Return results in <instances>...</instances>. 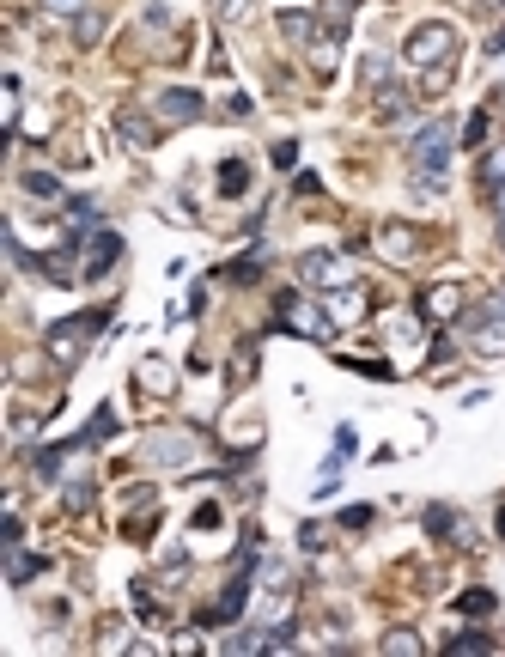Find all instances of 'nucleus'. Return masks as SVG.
<instances>
[{
	"instance_id": "nucleus-1",
	"label": "nucleus",
	"mask_w": 505,
	"mask_h": 657,
	"mask_svg": "<svg viewBox=\"0 0 505 657\" xmlns=\"http://www.w3.org/2000/svg\"><path fill=\"white\" fill-rule=\"evenodd\" d=\"M451 153H457L451 122H426V128L414 134V183H420V189H439V177H445Z\"/></svg>"
},
{
	"instance_id": "nucleus-2",
	"label": "nucleus",
	"mask_w": 505,
	"mask_h": 657,
	"mask_svg": "<svg viewBox=\"0 0 505 657\" xmlns=\"http://www.w3.org/2000/svg\"><path fill=\"white\" fill-rule=\"evenodd\" d=\"M451 49H457V31H451V25H439V19H432V25H420V31L408 37V61L426 73L432 86L445 80V61H451Z\"/></svg>"
},
{
	"instance_id": "nucleus-3",
	"label": "nucleus",
	"mask_w": 505,
	"mask_h": 657,
	"mask_svg": "<svg viewBox=\"0 0 505 657\" xmlns=\"http://www.w3.org/2000/svg\"><path fill=\"white\" fill-rule=\"evenodd\" d=\"M86 335H98V311H80V317L49 323V353H55V365H80V359H86Z\"/></svg>"
},
{
	"instance_id": "nucleus-4",
	"label": "nucleus",
	"mask_w": 505,
	"mask_h": 657,
	"mask_svg": "<svg viewBox=\"0 0 505 657\" xmlns=\"http://www.w3.org/2000/svg\"><path fill=\"white\" fill-rule=\"evenodd\" d=\"M299 280H305V286L335 292V286H353V262H347V256H335V250H317V256H305V262H299Z\"/></svg>"
},
{
	"instance_id": "nucleus-5",
	"label": "nucleus",
	"mask_w": 505,
	"mask_h": 657,
	"mask_svg": "<svg viewBox=\"0 0 505 657\" xmlns=\"http://www.w3.org/2000/svg\"><path fill=\"white\" fill-rule=\"evenodd\" d=\"M280 323L299 329V335H311V341H329L335 335V317L317 311V305H305V299H280Z\"/></svg>"
},
{
	"instance_id": "nucleus-6",
	"label": "nucleus",
	"mask_w": 505,
	"mask_h": 657,
	"mask_svg": "<svg viewBox=\"0 0 505 657\" xmlns=\"http://www.w3.org/2000/svg\"><path fill=\"white\" fill-rule=\"evenodd\" d=\"M74 250H80V274H92V280H98V274H104V268H110V262L122 256V238L98 226V232H86V238H80Z\"/></svg>"
},
{
	"instance_id": "nucleus-7",
	"label": "nucleus",
	"mask_w": 505,
	"mask_h": 657,
	"mask_svg": "<svg viewBox=\"0 0 505 657\" xmlns=\"http://www.w3.org/2000/svg\"><path fill=\"white\" fill-rule=\"evenodd\" d=\"M420 317L457 323V317H463V286H426V292H420Z\"/></svg>"
},
{
	"instance_id": "nucleus-8",
	"label": "nucleus",
	"mask_w": 505,
	"mask_h": 657,
	"mask_svg": "<svg viewBox=\"0 0 505 657\" xmlns=\"http://www.w3.org/2000/svg\"><path fill=\"white\" fill-rule=\"evenodd\" d=\"M201 110H207V104H201L195 92H183V86H171V92L153 98V116H159V122H195Z\"/></svg>"
},
{
	"instance_id": "nucleus-9",
	"label": "nucleus",
	"mask_w": 505,
	"mask_h": 657,
	"mask_svg": "<svg viewBox=\"0 0 505 657\" xmlns=\"http://www.w3.org/2000/svg\"><path fill=\"white\" fill-rule=\"evenodd\" d=\"M280 37L293 49H311L317 43V13L311 7H280Z\"/></svg>"
},
{
	"instance_id": "nucleus-10",
	"label": "nucleus",
	"mask_w": 505,
	"mask_h": 657,
	"mask_svg": "<svg viewBox=\"0 0 505 657\" xmlns=\"http://www.w3.org/2000/svg\"><path fill=\"white\" fill-rule=\"evenodd\" d=\"M378 250H384L390 262H414V256H420V232H414V226H384V232H378Z\"/></svg>"
},
{
	"instance_id": "nucleus-11",
	"label": "nucleus",
	"mask_w": 505,
	"mask_h": 657,
	"mask_svg": "<svg viewBox=\"0 0 505 657\" xmlns=\"http://www.w3.org/2000/svg\"><path fill=\"white\" fill-rule=\"evenodd\" d=\"M116 134H122V140L134 146V153H147V146L159 140V128H153L147 116H140V110H116Z\"/></svg>"
},
{
	"instance_id": "nucleus-12",
	"label": "nucleus",
	"mask_w": 505,
	"mask_h": 657,
	"mask_svg": "<svg viewBox=\"0 0 505 657\" xmlns=\"http://www.w3.org/2000/svg\"><path fill=\"white\" fill-rule=\"evenodd\" d=\"M323 311H329L335 323H359V317H366V292H359V286H335Z\"/></svg>"
},
{
	"instance_id": "nucleus-13",
	"label": "nucleus",
	"mask_w": 505,
	"mask_h": 657,
	"mask_svg": "<svg viewBox=\"0 0 505 657\" xmlns=\"http://www.w3.org/2000/svg\"><path fill=\"white\" fill-rule=\"evenodd\" d=\"M475 347L493 353V359H505V311H493V317L475 323Z\"/></svg>"
},
{
	"instance_id": "nucleus-14",
	"label": "nucleus",
	"mask_w": 505,
	"mask_h": 657,
	"mask_svg": "<svg viewBox=\"0 0 505 657\" xmlns=\"http://www.w3.org/2000/svg\"><path fill=\"white\" fill-rule=\"evenodd\" d=\"M140 384H147L153 396H171V384H177V372L165 359H140Z\"/></svg>"
},
{
	"instance_id": "nucleus-15",
	"label": "nucleus",
	"mask_w": 505,
	"mask_h": 657,
	"mask_svg": "<svg viewBox=\"0 0 505 657\" xmlns=\"http://www.w3.org/2000/svg\"><path fill=\"white\" fill-rule=\"evenodd\" d=\"M244 183H250V165H244V159H226V165H220V189H226V195H244Z\"/></svg>"
},
{
	"instance_id": "nucleus-16",
	"label": "nucleus",
	"mask_w": 505,
	"mask_h": 657,
	"mask_svg": "<svg viewBox=\"0 0 505 657\" xmlns=\"http://www.w3.org/2000/svg\"><path fill=\"white\" fill-rule=\"evenodd\" d=\"M110 432H116V414H110V408H98V414H92V426L80 432V445H104Z\"/></svg>"
},
{
	"instance_id": "nucleus-17",
	"label": "nucleus",
	"mask_w": 505,
	"mask_h": 657,
	"mask_svg": "<svg viewBox=\"0 0 505 657\" xmlns=\"http://www.w3.org/2000/svg\"><path fill=\"white\" fill-rule=\"evenodd\" d=\"M25 189H31L37 201H61V183H55L49 171H25Z\"/></svg>"
},
{
	"instance_id": "nucleus-18",
	"label": "nucleus",
	"mask_w": 505,
	"mask_h": 657,
	"mask_svg": "<svg viewBox=\"0 0 505 657\" xmlns=\"http://www.w3.org/2000/svg\"><path fill=\"white\" fill-rule=\"evenodd\" d=\"M43 566H49V560H37V554H19V548H13V566H7V578H13V584H25V578H37Z\"/></svg>"
},
{
	"instance_id": "nucleus-19",
	"label": "nucleus",
	"mask_w": 505,
	"mask_h": 657,
	"mask_svg": "<svg viewBox=\"0 0 505 657\" xmlns=\"http://www.w3.org/2000/svg\"><path fill=\"white\" fill-rule=\"evenodd\" d=\"M426 530L432 536H451V530H463V518H457V511H445V505H432L426 511Z\"/></svg>"
},
{
	"instance_id": "nucleus-20",
	"label": "nucleus",
	"mask_w": 505,
	"mask_h": 657,
	"mask_svg": "<svg viewBox=\"0 0 505 657\" xmlns=\"http://www.w3.org/2000/svg\"><path fill=\"white\" fill-rule=\"evenodd\" d=\"M481 177H487V189H505V140L487 153V165H481Z\"/></svg>"
},
{
	"instance_id": "nucleus-21",
	"label": "nucleus",
	"mask_w": 505,
	"mask_h": 657,
	"mask_svg": "<svg viewBox=\"0 0 505 657\" xmlns=\"http://www.w3.org/2000/svg\"><path fill=\"white\" fill-rule=\"evenodd\" d=\"M445 651H457V657H475V651H493V639H487V633H457Z\"/></svg>"
},
{
	"instance_id": "nucleus-22",
	"label": "nucleus",
	"mask_w": 505,
	"mask_h": 657,
	"mask_svg": "<svg viewBox=\"0 0 505 657\" xmlns=\"http://www.w3.org/2000/svg\"><path fill=\"white\" fill-rule=\"evenodd\" d=\"M183 457H189V445L177 432H165V445H153V463H183Z\"/></svg>"
},
{
	"instance_id": "nucleus-23",
	"label": "nucleus",
	"mask_w": 505,
	"mask_h": 657,
	"mask_svg": "<svg viewBox=\"0 0 505 657\" xmlns=\"http://www.w3.org/2000/svg\"><path fill=\"white\" fill-rule=\"evenodd\" d=\"M74 37H80V43L104 37V13H80V19H74Z\"/></svg>"
},
{
	"instance_id": "nucleus-24",
	"label": "nucleus",
	"mask_w": 505,
	"mask_h": 657,
	"mask_svg": "<svg viewBox=\"0 0 505 657\" xmlns=\"http://www.w3.org/2000/svg\"><path fill=\"white\" fill-rule=\"evenodd\" d=\"M457 609H463V615H493V597H487V591H463Z\"/></svg>"
},
{
	"instance_id": "nucleus-25",
	"label": "nucleus",
	"mask_w": 505,
	"mask_h": 657,
	"mask_svg": "<svg viewBox=\"0 0 505 657\" xmlns=\"http://www.w3.org/2000/svg\"><path fill=\"white\" fill-rule=\"evenodd\" d=\"M487 140V110H475L469 122H463V146H481Z\"/></svg>"
},
{
	"instance_id": "nucleus-26",
	"label": "nucleus",
	"mask_w": 505,
	"mask_h": 657,
	"mask_svg": "<svg viewBox=\"0 0 505 657\" xmlns=\"http://www.w3.org/2000/svg\"><path fill=\"white\" fill-rule=\"evenodd\" d=\"M341 524H347V530H366V524H372V511H366V505H347V511H341Z\"/></svg>"
},
{
	"instance_id": "nucleus-27",
	"label": "nucleus",
	"mask_w": 505,
	"mask_h": 657,
	"mask_svg": "<svg viewBox=\"0 0 505 657\" xmlns=\"http://www.w3.org/2000/svg\"><path fill=\"white\" fill-rule=\"evenodd\" d=\"M384 651H420V639H414V633H390Z\"/></svg>"
},
{
	"instance_id": "nucleus-28",
	"label": "nucleus",
	"mask_w": 505,
	"mask_h": 657,
	"mask_svg": "<svg viewBox=\"0 0 505 657\" xmlns=\"http://www.w3.org/2000/svg\"><path fill=\"white\" fill-rule=\"evenodd\" d=\"M49 13H86V0H43Z\"/></svg>"
},
{
	"instance_id": "nucleus-29",
	"label": "nucleus",
	"mask_w": 505,
	"mask_h": 657,
	"mask_svg": "<svg viewBox=\"0 0 505 657\" xmlns=\"http://www.w3.org/2000/svg\"><path fill=\"white\" fill-rule=\"evenodd\" d=\"M493 311H505V292H499V299H493Z\"/></svg>"
},
{
	"instance_id": "nucleus-30",
	"label": "nucleus",
	"mask_w": 505,
	"mask_h": 657,
	"mask_svg": "<svg viewBox=\"0 0 505 657\" xmlns=\"http://www.w3.org/2000/svg\"><path fill=\"white\" fill-rule=\"evenodd\" d=\"M499 536H505V511H499Z\"/></svg>"
}]
</instances>
